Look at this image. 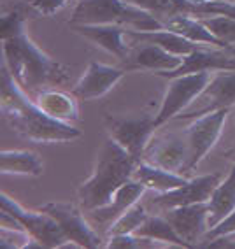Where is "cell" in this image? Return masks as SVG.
<instances>
[{
	"label": "cell",
	"instance_id": "ac0fdd59",
	"mask_svg": "<svg viewBox=\"0 0 235 249\" xmlns=\"http://www.w3.org/2000/svg\"><path fill=\"white\" fill-rule=\"evenodd\" d=\"M34 102L51 118L63 123H74L79 120V106L75 100V95H69L65 91H58L53 88L40 89L39 93L34 95Z\"/></svg>",
	"mask_w": 235,
	"mask_h": 249
},
{
	"label": "cell",
	"instance_id": "30bf717a",
	"mask_svg": "<svg viewBox=\"0 0 235 249\" xmlns=\"http://www.w3.org/2000/svg\"><path fill=\"white\" fill-rule=\"evenodd\" d=\"M217 182H219V176L217 174H205V176L188 179L182 186L176 188V190H170V192L165 193H156L149 200L147 207L151 209V213L163 214L165 211L182 207V205L209 202L214 188L217 186Z\"/></svg>",
	"mask_w": 235,
	"mask_h": 249
},
{
	"label": "cell",
	"instance_id": "4316f807",
	"mask_svg": "<svg viewBox=\"0 0 235 249\" xmlns=\"http://www.w3.org/2000/svg\"><path fill=\"white\" fill-rule=\"evenodd\" d=\"M205 27L211 30L214 37L225 42L226 46L235 44V19L225 14H209V16H200Z\"/></svg>",
	"mask_w": 235,
	"mask_h": 249
},
{
	"label": "cell",
	"instance_id": "d4e9b609",
	"mask_svg": "<svg viewBox=\"0 0 235 249\" xmlns=\"http://www.w3.org/2000/svg\"><path fill=\"white\" fill-rule=\"evenodd\" d=\"M127 2L147 11L162 23L170 16H178V14H197V16H200L199 7L190 4L188 0H127Z\"/></svg>",
	"mask_w": 235,
	"mask_h": 249
},
{
	"label": "cell",
	"instance_id": "2e32d148",
	"mask_svg": "<svg viewBox=\"0 0 235 249\" xmlns=\"http://www.w3.org/2000/svg\"><path fill=\"white\" fill-rule=\"evenodd\" d=\"M75 34L91 40L98 48L106 49L107 53L114 54L120 60H128L130 49L127 46V28L121 25H71Z\"/></svg>",
	"mask_w": 235,
	"mask_h": 249
},
{
	"label": "cell",
	"instance_id": "5b68a950",
	"mask_svg": "<svg viewBox=\"0 0 235 249\" xmlns=\"http://www.w3.org/2000/svg\"><path fill=\"white\" fill-rule=\"evenodd\" d=\"M0 198H2L0 200L2 202V211L18 219L21 223V227L25 228V231H28L34 239L39 240L40 244H42V248H49V249L77 248L74 242L69 240V237L65 235V231L56 223V219H53L44 211L25 209L23 205H19L18 202L13 200L5 193L0 195Z\"/></svg>",
	"mask_w": 235,
	"mask_h": 249
},
{
	"label": "cell",
	"instance_id": "44dd1931",
	"mask_svg": "<svg viewBox=\"0 0 235 249\" xmlns=\"http://www.w3.org/2000/svg\"><path fill=\"white\" fill-rule=\"evenodd\" d=\"M209 214H207V227L213 228L217 223L235 211V165L232 167L230 174L226 179L217 182L213 195L207 202Z\"/></svg>",
	"mask_w": 235,
	"mask_h": 249
},
{
	"label": "cell",
	"instance_id": "7402d4cb",
	"mask_svg": "<svg viewBox=\"0 0 235 249\" xmlns=\"http://www.w3.org/2000/svg\"><path fill=\"white\" fill-rule=\"evenodd\" d=\"M133 179L141 181L147 190L155 193H165L170 192V190H176L188 181L182 174L170 172V170L151 165L147 161H139L137 167H135V172H133Z\"/></svg>",
	"mask_w": 235,
	"mask_h": 249
},
{
	"label": "cell",
	"instance_id": "277c9868",
	"mask_svg": "<svg viewBox=\"0 0 235 249\" xmlns=\"http://www.w3.org/2000/svg\"><path fill=\"white\" fill-rule=\"evenodd\" d=\"M71 25H121L135 30L163 28L160 19L127 0H79Z\"/></svg>",
	"mask_w": 235,
	"mask_h": 249
},
{
	"label": "cell",
	"instance_id": "3957f363",
	"mask_svg": "<svg viewBox=\"0 0 235 249\" xmlns=\"http://www.w3.org/2000/svg\"><path fill=\"white\" fill-rule=\"evenodd\" d=\"M137 163L139 161L130 153L125 151L111 137H107L97 153L93 172L77 190L81 209L91 213L106 205L118 188L132 181Z\"/></svg>",
	"mask_w": 235,
	"mask_h": 249
},
{
	"label": "cell",
	"instance_id": "ba28073f",
	"mask_svg": "<svg viewBox=\"0 0 235 249\" xmlns=\"http://www.w3.org/2000/svg\"><path fill=\"white\" fill-rule=\"evenodd\" d=\"M107 135L116 141L125 151L142 161L147 144L155 135V116H142V118H118L107 114L106 120Z\"/></svg>",
	"mask_w": 235,
	"mask_h": 249
},
{
	"label": "cell",
	"instance_id": "7a4b0ae2",
	"mask_svg": "<svg viewBox=\"0 0 235 249\" xmlns=\"http://www.w3.org/2000/svg\"><path fill=\"white\" fill-rule=\"evenodd\" d=\"M2 42L4 65L27 95H36L48 86L62 85L71 77V69L48 56L25 32Z\"/></svg>",
	"mask_w": 235,
	"mask_h": 249
},
{
	"label": "cell",
	"instance_id": "f1b7e54d",
	"mask_svg": "<svg viewBox=\"0 0 235 249\" xmlns=\"http://www.w3.org/2000/svg\"><path fill=\"white\" fill-rule=\"evenodd\" d=\"M21 32H25V18H23L21 11L14 9L2 16V25H0L2 40L9 39V37H13V36H18Z\"/></svg>",
	"mask_w": 235,
	"mask_h": 249
},
{
	"label": "cell",
	"instance_id": "8992f818",
	"mask_svg": "<svg viewBox=\"0 0 235 249\" xmlns=\"http://www.w3.org/2000/svg\"><path fill=\"white\" fill-rule=\"evenodd\" d=\"M211 79H213L211 72H193V74H184V76L169 79L162 106L155 114L156 128H160L162 124L186 111L207 88Z\"/></svg>",
	"mask_w": 235,
	"mask_h": 249
},
{
	"label": "cell",
	"instance_id": "8fae6325",
	"mask_svg": "<svg viewBox=\"0 0 235 249\" xmlns=\"http://www.w3.org/2000/svg\"><path fill=\"white\" fill-rule=\"evenodd\" d=\"M188 142L184 135H162V137H153L147 144L142 161H147L151 165L162 167L170 172L182 174L186 172L188 167Z\"/></svg>",
	"mask_w": 235,
	"mask_h": 249
},
{
	"label": "cell",
	"instance_id": "9c48e42d",
	"mask_svg": "<svg viewBox=\"0 0 235 249\" xmlns=\"http://www.w3.org/2000/svg\"><path fill=\"white\" fill-rule=\"evenodd\" d=\"M40 211H44L49 214L56 223L62 227L65 231V235L69 237L71 242H74L77 248H86V249H97L102 248V239L95 231L93 225L90 219L85 218L83 209L75 207L74 204H60V202H49L39 207Z\"/></svg>",
	"mask_w": 235,
	"mask_h": 249
},
{
	"label": "cell",
	"instance_id": "4fadbf2b",
	"mask_svg": "<svg viewBox=\"0 0 235 249\" xmlns=\"http://www.w3.org/2000/svg\"><path fill=\"white\" fill-rule=\"evenodd\" d=\"M207 214V202H200V204L182 205V207L165 211L163 216L169 219L174 230L186 242L188 248H197L204 239L205 231L209 230Z\"/></svg>",
	"mask_w": 235,
	"mask_h": 249
},
{
	"label": "cell",
	"instance_id": "52a82bcc",
	"mask_svg": "<svg viewBox=\"0 0 235 249\" xmlns=\"http://www.w3.org/2000/svg\"><path fill=\"white\" fill-rule=\"evenodd\" d=\"M228 111L230 109H217L209 114L193 118V121L188 124V128L182 134L188 142V151H190L186 172H191L195 167H199L200 161L204 160L209 151L217 144L223 134Z\"/></svg>",
	"mask_w": 235,
	"mask_h": 249
},
{
	"label": "cell",
	"instance_id": "603a6c76",
	"mask_svg": "<svg viewBox=\"0 0 235 249\" xmlns=\"http://www.w3.org/2000/svg\"><path fill=\"white\" fill-rule=\"evenodd\" d=\"M0 172L4 176H30L39 178L44 172V165L39 155L25 149H5L0 153Z\"/></svg>",
	"mask_w": 235,
	"mask_h": 249
},
{
	"label": "cell",
	"instance_id": "d6a6232c",
	"mask_svg": "<svg viewBox=\"0 0 235 249\" xmlns=\"http://www.w3.org/2000/svg\"><path fill=\"white\" fill-rule=\"evenodd\" d=\"M216 2H226V0H216Z\"/></svg>",
	"mask_w": 235,
	"mask_h": 249
},
{
	"label": "cell",
	"instance_id": "9a60e30c",
	"mask_svg": "<svg viewBox=\"0 0 235 249\" xmlns=\"http://www.w3.org/2000/svg\"><path fill=\"white\" fill-rule=\"evenodd\" d=\"M125 74H127V69L109 67L104 63L91 62L86 69L85 76L75 83L72 93L81 100H93V98L104 97L123 79Z\"/></svg>",
	"mask_w": 235,
	"mask_h": 249
},
{
	"label": "cell",
	"instance_id": "6da1fadb",
	"mask_svg": "<svg viewBox=\"0 0 235 249\" xmlns=\"http://www.w3.org/2000/svg\"><path fill=\"white\" fill-rule=\"evenodd\" d=\"M0 111L5 123L19 137L37 144L69 142L81 137V130L46 114L34 98L28 97L16 83L9 69L2 67V100Z\"/></svg>",
	"mask_w": 235,
	"mask_h": 249
},
{
	"label": "cell",
	"instance_id": "cb8c5ba5",
	"mask_svg": "<svg viewBox=\"0 0 235 249\" xmlns=\"http://www.w3.org/2000/svg\"><path fill=\"white\" fill-rule=\"evenodd\" d=\"M135 233L144 237H149L153 240H158L165 246H176V248H188L186 242L178 235V231L169 223V219L163 214H149L146 221L142 223Z\"/></svg>",
	"mask_w": 235,
	"mask_h": 249
},
{
	"label": "cell",
	"instance_id": "83f0119b",
	"mask_svg": "<svg viewBox=\"0 0 235 249\" xmlns=\"http://www.w3.org/2000/svg\"><path fill=\"white\" fill-rule=\"evenodd\" d=\"M162 242L153 240L149 237L139 235V233H121V235H109L106 248L114 249H153L162 248Z\"/></svg>",
	"mask_w": 235,
	"mask_h": 249
},
{
	"label": "cell",
	"instance_id": "ffe728a7",
	"mask_svg": "<svg viewBox=\"0 0 235 249\" xmlns=\"http://www.w3.org/2000/svg\"><path fill=\"white\" fill-rule=\"evenodd\" d=\"M127 37L141 40L144 44H156L167 49L169 53L179 54V56H186V54L193 53L195 49L202 48V44H197L169 28H158V30H128L127 28Z\"/></svg>",
	"mask_w": 235,
	"mask_h": 249
},
{
	"label": "cell",
	"instance_id": "e0dca14e",
	"mask_svg": "<svg viewBox=\"0 0 235 249\" xmlns=\"http://www.w3.org/2000/svg\"><path fill=\"white\" fill-rule=\"evenodd\" d=\"M182 58L179 54L169 53L167 49L156 44H146L137 49L132 56L127 60V71L142 69V71H153L155 74L160 72H170L178 69L182 63Z\"/></svg>",
	"mask_w": 235,
	"mask_h": 249
},
{
	"label": "cell",
	"instance_id": "484cf974",
	"mask_svg": "<svg viewBox=\"0 0 235 249\" xmlns=\"http://www.w3.org/2000/svg\"><path fill=\"white\" fill-rule=\"evenodd\" d=\"M149 216L147 207L141 202L133 204L125 214H121L120 218L116 219L111 225V228L107 230V235H121V233H135L141 228V225L146 221Z\"/></svg>",
	"mask_w": 235,
	"mask_h": 249
},
{
	"label": "cell",
	"instance_id": "4dcf8cb0",
	"mask_svg": "<svg viewBox=\"0 0 235 249\" xmlns=\"http://www.w3.org/2000/svg\"><path fill=\"white\" fill-rule=\"evenodd\" d=\"M188 2H190V4H193V5H197V7H199V11H200V7H202V5L209 4V2H213V0H188ZM200 16H202V14H200Z\"/></svg>",
	"mask_w": 235,
	"mask_h": 249
},
{
	"label": "cell",
	"instance_id": "5bb4252c",
	"mask_svg": "<svg viewBox=\"0 0 235 249\" xmlns=\"http://www.w3.org/2000/svg\"><path fill=\"white\" fill-rule=\"evenodd\" d=\"M146 190L147 188L144 186L141 181H137V179H132V181L125 182L123 186H120L116 190L112 198L107 202L106 205L88 213V219L91 221V225L104 228V230L107 231L121 214L127 213L133 204L141 202V196L144 195Z\"/></svg>",
	"mask_w": 235,
	"mask_h": 249
},
{
	"label": "cell",
	"instance_id": "d6986e66",
	"mask_svg": "<svg viewBox=\"0 0 235 249\" xmlns=\"http://www.w3.org/2000/svg\"><path fill=\"white\" fill-rule=\"evenodd\" d=\"M162 25H163V28H169V30L193 40L197 44L211 46V48H234V46H226L217 37H214L211 34V30L204 25V21L200 19V16H197V14H178V16H170Z\"/></svg>",
	"mask_w": 235,
	"mask_h": 249
},
{
	"label": "cell",
	"instance_id": "7c38bea8",
	"mask_svg": "<svg viewBox=\"0 0 235 249\" xmlns=\"http://www.w3.org/2000/svg\"><path fill=\"white\" fill-rule=\"evenodd\" d=\"M199 106L178 116V120H193L217 109H230L235 106V71H223L213 76L207 88L197 98Z\"/></svg>",
	"mask_w": 235,
	"mask_h": 249
},
{
	"label": "cell",
	"instance_id": "f546056e",
	"mask_svg": "<svg viewBox=\"0 0 235 249\" xmlns=\"http://www.w3.org/2000/svg\"><path fill=\"white\" fill-rule=\"evenodd\" d=\"M226 233H235V211L228 214L223 221L217 223L216 227L209 228V230L205 231V235H204V239H202V242H207V240H213V239H216V237L226 235ZM202 242H200V244H202Z\"/></svg>",
	"mask_w": 235,
	"mask_h": 249
},
{
	"label": "cell",
	"instance_id": "1f68e13d",
	"mask_svg": "<svg viewBox=\"0 0 235 249\" xmlns=\"http://www.w3.org/2000/svg\"><path fill=\"white\" fill-rule=\"evenodd\" d=\"M228 158H230V160L234 161V165H235V149H234V151L230 153V155H228Z\"/></svg>",
	"mask_w": 235,
	"mask_h": 249
}]
</instances>
